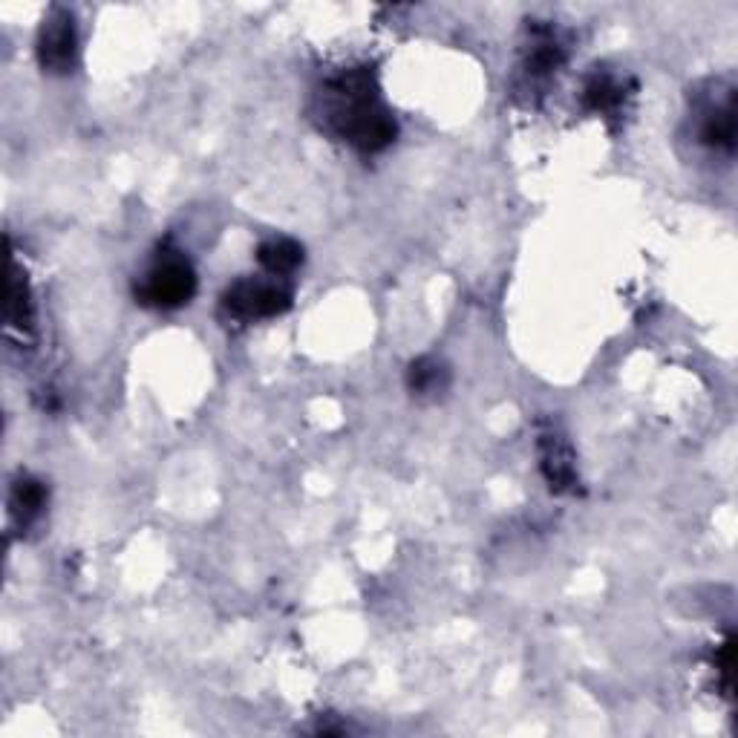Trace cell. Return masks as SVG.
<instances>
[{
    "instance_id": "cell-1",
    "label": "cell",
    "mask_w": 738,
    "mask_h": 738,
    "mask_svg": "<svg viewBox=\"0 0 738 738\" xmlns=\"http://www.w3.org/2000/svg\"><path fill=\"white\" fill-rule=\"evenodd\" d=\"M323 113L332 130L361 153H381L395 142V118L378 99L369 70H346L326 81Z\"/></svg>"
},
{
    "instance_id": "cell-2",
    "label": "cell",
    "mask_w": 738,
    "mask_h": 738,
    "mask_svg": "<svg viewBox=\"0 0 738 738\" xmlns=\"http://www.w3.org/2000/svg\"><path fill=\"white\" fill-rule=\"evenodd\" d=\"M134 295L136 303L148 309H162V312L188 307L191 298L197 295V272L182 252L162 249L148 272L136 280Z\"/></svg>"
},
{
    "instance_id": "cell-3",
    "label": "cell",
    "mask_w": 738,
    "mask_h": 738,
    "mask_svg": "<svg viewBox=\"0 0 738 738\" xmlns=\"http://www.w3.org/2000/svg\"><path fill=\"white\" fill-rule=\"evenodd\" d=\"M291 291L280 286L277 280H254L243 277L226 289L222 295V312L234 321H266L277 314L289 312Z\"/></svg>"
},
{
    "instance_id": "cell-4",
    "label": "cell",
    "mask_w": 738,
    "mask_h": 738,
    "mask_svg": "<svg viewBox=\"0 0 738 738\" xmlns=\"http://www.w3.org/2000/svg\"><path fill=\"white\" fill-rule=\"evenodd\" d=\"M76 56H79L76 21H72L70 12L56 9L38 32L41 67H44V72H53V76H67L76 67Z\"/></svg>"
},
{
    "instance_id": "cell-5",
    "label": "cell",
    "mask_w": 738,
    "mask_h": 738,
    "mask_svg": "<svg viewBox=\"0 0 738 738\" xmlns=\"http://www.w3.org/2000/svg\"><path fill=\"white\" fill-rule=\"evenodd\" d=\"M540 456H542V473H545L551 491H557V494L574 491V485H577V471H574V456L566 441L560 439V436H554V433L542 436Z\"/></svg>"
},
{
    "instance_id": "cell-6",
    "label": "cell",
    "mask_w": 738,
    "mask_h": 738,
    "mask_svg": "<svg viewBox=\"0 0 738 738\" xmlns=\"http://www.w3.org/2000/svg\"><path fill=\"white\" fill-rule=\"evenodd\" d=\"M701 142L713 150L733 153V148H736V102H733V93L727 95V102L713 104V107L704 113V122H701Z\"/></svg>"
},
{
    "instance_id": "cell-7",
    "label": "cell",
    "mask_w": 738,
    "mask_h": 738,
    "mask_svg": "<svg viewBox=\"0 0 738 738\" xmlns=\"http://www.w3.org/2000/svg\"><path fill=\"white\" fill-rule=\"evenodd\" d=\"M257 263L272 277H286L303 266V245L289 237H272L266 243H260Z\"/></svg>"
},
{
    "instance_id": "cell-8",
    "label": "cell",
    "mask_w": 738,
    "mask_h": 738,
    "mask_svg": "<svg viewBox=\"0 0 738 738\" xmlns=\"http://www.w3.org/2000/svg\"><path fill=\"white\" fill-rule=\"evenodd\" d=\"M7 321L15 332H30L35 312H32V295L26 275L18 266H12V277H9V300H7Z\"/></svg>"
},
{
    "instance_id": "cell-9",
    "label": "cell",
    "mask_w": 738,
    "mask_h": 738,
    "mask_svg": "<svg viewBox=\"0 0 738 738\" xmlns=\"http://www.w3.org/2000/svg\"><path fill=\"white\" fill-rule=\"evenodd\" d=\"M9 508H12V517L15 519L32 522V519L47 508V487H44V482L32 480V476H21V480L12 485Z\"/></svg>"
},
{
    "instance_id": "cell-10",
    "label": "cell",
    "mask_w": 738,
    "mask_h": 738,
    "mask_svg": "<svg viewBox=\"0 0 738 738\" xmlns=\"http://www.w3.org/2000/svg\"><path fill=\"white\" fill-rule=\"evenodd\" d=\"M623 87L618 84V81L612 79V76H591L589 81H586V90H583V102H586V107L595 113H612L618 111L623 104Z\"/></svg>"
},
{
    "instance_id": "cell-11",
    "label": "cell",
    "mask_w": 738,
    "mask_h": 738,
    "mask_svg": "<svg viewBox=\"0 0 738 738\" xmlns=\"http://www.w3.org/2000/svg\"><path fill=\"white\" fill-rule=\"evenodd\" d=\"M566 61V53H563V47H560L557 41H554V32L551 30H542L540 35H537L534 47H531V56H528L526 67L531 76H551V72L560 70V64Z\"/></svg>"
},
{
    "instance_id": "cell-12",
    "label": "cell",
    "mask_w": 738,
    "mask_h": 738,
    "mask_svg": "<svg viewBox=\"0 0 738 738\" xmlns=\"http://www.w3.org/2000/svg\"><path fill=\"white\" fill-rule=\"evenodd\" d=\"M445 384H448V369L441 367L436 358H418V361L410 364L407 369L410 393L430 395L445 390Z\"/></svg>"
}]
</instances>
